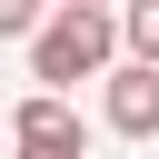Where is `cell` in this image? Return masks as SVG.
<instances>
[{
  "mask_svg": "<svg viewBox=\"0 0 159 159\" xmlns=\"http://www.w3.org/2000/svg\"><path fill=\"white\" fill-rule=\"evenodd\" d=\"M109 50H119V20H109V0H60V10L30 30V70H40L50 89H70V80H99V70H109Z\"/></svg>",
  "mask_w": 159,
  "mask_h": 159,
  "instance_id": "cell-1",
  "label": "cell"
},
{
  "mask_svg": "<svg viewBox=\"0 0 159 159\" xmlns=\"http://www.w3.org/2000/svg\"><path fill=\"white\" fill-rule=\"evenodd\" d=\"M99 80H109V129L119 139H159V60H119Z\"/></svg>",
  "mask_w": 159,
  "mask_h": 159,
  "instance_id": "cell-2",
  "label": "cell"
},
{
  "mask_svg": "<svg viewBox=\"0 0 159 159\" xmlns=\"http://www.w3.org/2000/svg\"><path fill=\"white\" fill-rule=\"evenodd\" d=\"M10 129H20V149H70V159H80V119H70V99H60V89L20 99V119H10Z\"/></svg>",
  "mask_w": 159,
  "mask_h": 159,
  "instance_id": "cell-3",
  "label": "cell"
},
{
  "mask_svg": "<svg viewBox=\"0 0 159 159\" xmlns=\"http://www.w3.org/2000/svg\"><path fill=\"white\" fill-rule=\"evenodd\" d=\"M119 40L129 60H159V0H119Z\"/></svg>",
  "mask_w": 159,
  "mask_h": 159,
  "instance_id": "cell-4",
  "label": "cell"
},
{
  "mask_svg": "<svg viewBox=\"0 0 159 159\" xmlns=\"http://www.w3.org/2000/svg\"><path fill=\"white\" fill-rule=\"evenodd\" d=\"M40 20H50V10H40V0H0V40H30V30H40Z\"/></svg>",
  "mask_w": 159,
  "mask_h": 159,
  "instance_id": "cell-5",
  "label": "cell"
},
{
  "mask_svg": "<svg viewBox=\"0 0 159 159\" xmlns=\"http://www.w3.org/2000/svg\"><path fill=\"white\" fill-rule=\"evenodd\" d=\"M20 159H70V149H20Z\"/></svg>",
  "mask_w": 159,
  "mask_h": 159,
  "instance_id": "cell-6",
  "label": "cell"
}]
</instances>
